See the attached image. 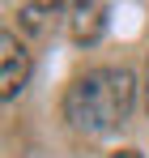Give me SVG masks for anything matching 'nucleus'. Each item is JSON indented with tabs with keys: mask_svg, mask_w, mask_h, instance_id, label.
<instances>
[{
	"mask_svg": "<svg viewBox=\"0 0 149 158\" xmlns=\"http://www.w3.org/2000/svg\"><path fill=\"white\" fill-rule=\"evenodd\" d=\"M111 158H141V150H119V154H111Z\"/></svg>",
	"mask_w": 149,
	"mask_h": 158,
	"instance_id": "obj_5",
	"label": "nucleus"
},
{
	"mask_svg": "<svg viewBox=\"0 0 149 158\" xmlns=\"http://www.w3.org/2000/svg\"><path fill=\"white\" fill-rule=\"evenodd\" d=\"M132 103H136V77L128 69H94L68 85L64 115L81 132H107L132 115Z\"/></svg>",
	"mask_w": 149,
	"mask_h": 158,
	"instance_id": "obj_1",
	"label": "nucleus"
},
{
	"mask_svg": "<svg viewBox=\"0 0 149 158\" xmlns=\"http://www.w3.org/2000/svg\"><path fill=\"white\" fill-rule=\"evenodd\" d=\"M51 13V4H22V22L30 30H43V17Z\"/></svg>",
	"mask_w": 149,
	"mask_h": 158,
	"instance_id": "obj_4",
	"label": "nucleus"
},
{
	"mask_svg": "<svg viewBox=\"0 0 149 158\" xmlns=\"http://www.w3.org/2000/svg\"><path fill=\"white\" fill-rule=\"evenodd\" d=\"M0 64H4L0 69V94L13 98L30 77V60H26L22 43H13V34H0Z\"/></svg>",
	"mask_w": 149,
	"mask_h": 158,
	"instance_id": "obj_2",
	"label": "nucleus"
},
{
	"mask_svg": "<svg viewBox=\"0 0 149 158\" xmlns=\"http://www.w3.org/2000/svg\"><path fill=\"white\" fill-rule=\"evenodd\" d=\"M145 111H149V73H145Z\"/></svg>",
	"mask_w": 149,
	"mask_h": 158,
	"instance_id": "obj_6",
	"label": "nucleus"
},
{
	"mask_svg": "<svg viewBox=\"0 0 149 158\" xmlns=\"http://www.w3.org/2000/svg\"><path fill=\"white\" fill-rule=\"evenodd\" d=\"M73 43H98V34L107 30V4H77L73 9Z\"/></svg>",
	"mask_w": 149,
	"mask_h": 158,
	"instance_id": "obj_3",
	"label": "nucleus"
}]
</instances>
